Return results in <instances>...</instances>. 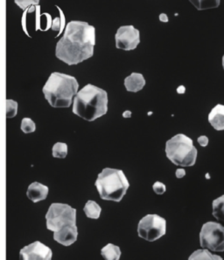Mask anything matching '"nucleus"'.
I'll return each instance as SVG.
<instances>
[{
    "instance_id": "nucleus-1",
    "label": "nucleus",
    "mask_w": 224,
    "mask_h": 260,
    "mask_svg": "<svg viewBox=\"0 0 224 260\" xmlns=\"http://www.w3.org/2000/svg\"><path fill=\"white\" fill-rule=\"evenodd\" d=\"M96 28L88 22L72 20L56 44V56L68 65H76L94 55Z\"/></svg>"
},
{
    "instance_id": "nucleus-2",
    "label": "nucleus",
    "mask_w": 224,
    "mask_h": 260,
    "mask_svg": "<svg viewBox=\"0 0 224 260\" xmlns=\"http://www.w3.org/2000/svg\"><path fill=\"white\" fill-rule=\"evenodd\" d=\"M107 91L88 84L81 88L73 101V113L88 121H94L108 112Z\"/></svg>"
},
{
    "instance_id": "nucleus-3",
    "label": "nucleus",
    "mask_w": 224,
    "mask_h": 260,
    "mask_svg": "<svg viewBox=\"0 0 224 260\" xmlns=\"http://www.w3.org/2000/svg\"><path fill=\"white\" fill-rule=\"evenodd\" d=\"M78 88V82L75 77L53 72L43 86L42 92L53 108H67L73 103V98L77 94Z\"/></svg>"
},
{
    "instance_id": "nucleus-4",
    "label": "nucleus",
    "mask_w": 224,
    "mask_h": 260,
    "mask_svg": "<svg viewBox=\"0 0 224 260\" xmlns=\"http://www.w3.org/2000/svg\"><path fill=\"white\" fill-rule=\"evenodd\" d=\"M100 197L104 201L120 202L130 187V183L123 171L104 168L95 183Z\"/></svg>"
},
{
    "instance_id": "nucleus-5",
    "label": "nucleus",
    "mask_w": 224,
    "mask_h": 260,
    "mask_svg": "<svg viewBox=\"0 0 224 260\" xmlns=\"http://www.w3.org/2000/svg\"><path fill=\"white\" fill-rule=\"evenodd\" d=\"M165 151L172 164L182 167L195 166L198 153L191 138L183 134H178L169 139Z\"/></svg>"
},
{
    "instance_id": "nucleus-6",
    "label": "nucleus",
    "mask_w": 224,
    "mask_h": 260,
    "mask_svg": "<svg viewBox=\"0 0 224 260\" xmlns=\"http://www.w3.org/2000/svg\"><path fill=\"white\" fill-rule=\"evenodd\" d=\"M47 229L53 232L76 225V209L64 203H53L46 215Z\"/></svg>"
},
{
    "instance_id": "nucleus-7",
    "label": "nucleus",
    "mask_w": 224,
    "mask_h": 260,
    "mask_svg": "<svg viewBox=\"0 0 224 260\" xmlns=\"http://www.w3.org/2000/svg\"><path fill=\"white\" fill-rule=\"evenodd\" d=\"M200 244L206 250L224 251V226L214 221L204 223L200 232Z\"/></svg>"
},
{
    "instance_id": "nucleus-8",
    "label": "nucleus",
    "mask_w": 224,
    "mask_h": 260,
    "mask_svg": "<svg viewBox=\"0 0 224 260\" xmlns=\"http://www.w3.org/2000/svg\"><path fill=\"white\" fill-rule=\"evenodd\" d=\"M166 221L158 215H147L142 218L138 226L139 237L149 242L158 240L166 235Z\"/></svg>"
},
{
    "instance_id": "nucleus-9",
    "label": "nucleus",
    "mask_w": 224,
    "mask_h": 260,
    "mask_svg": "<svg viewBox=\"0 0 224 260\" xmlns=\"http://www.w3.org/2000/svg\"><path fill=\"white\" fill-rule=\"evenodd\" d=\"M115 40L117 49L125 51L133 50L140 43V30L132 25L120 26L116 32Z\"/></svg>"
},
{
    "instance_id": "nucleus-10",
    "label": "nucleus",
    "mask_w": 224,
    "mask_h": 260,
    "mask_svg": "<svg viewBox=\"0 0 224 260\" xmlns=\"http://www.w3.org/2000/svg\"><path fill=\"white\" fill-rule=\"evenodd\" d=\"M52 250L39 241L26 245L20 251V260H52Z\"/></svg>"
},
{
    "instance_id": "nucleus-11",
    "label": "nucleus",
    "mask_w": 224,
    "mask_h": 260,
    "mask_svg": "<svg viewBox=\"0 0 224 260\" xmlns=\"http://www.w3.org/2000/svg\"><path fill=\"white\" fill-rule=\"evenodd\" d=\"M78 229L76 225L66 226L62 230L54 232V239L63 246H70L77 240Z\"/></svg>"
},
{
    "instance_id": "nucleus-12",
    "label": "nucleus",
    "mask_w": 224,
    "mask_h": 260,
    "mask_svg": "<svg viewBox=\"0 0 224 260\" xmlns=\"http://www.w3.org/2000/svg\"><path fill=\"white\" fill-rule=\"evenodd\" d=\"M49 188L39 182H33L28 186L26 196L34 203L44 201L49 195Z\"/></svg>"
},
{
    "instance_id": "nucleus-13",
    "label": "nucleus",
    "mask_w": 224,
    "mask_h": 260,
    "mask_svg": "<svg viewBox=\"0 0 224 260\" xmlns=\"http://www.w3.org/2000/svg\"><path fill=\"white\" fill-rule=\"evenodd\" d=\"M208 121L217 131L224 130V105L218 104L208 114Z\"/></svg>"
},
{
    "instance_id": "nucleus-14",
    "label": "nucleus",
    "mask_w": 224,
    "mask_h": 260,
    "mask_svg": "<svg viewBox=\"0 0 224 260\" xmlns=\"http://www.w3.org/2000/svg\"><path fill=\"white\" fill-rule=\"evenodd\" d=\"M146 85V79L141 73H131L124 79V86L130 92H138L143 89Z\"/></svg>"
},
{
    "instance_id": "nucleus-15",
    "label": "nucleus",
    "mask_w": 224,
    "mask_h": 260,
    "mask_svg": "<svg viewBox=\"0 0 224 260\" xmlns=\"http://www.w3.org/2000/svg\"><path fill=\"white\" fill-rule=\"evenodd\" d=\"M101 255L104 260H119L121 257L120 248L115 244H108L102 249Z\"/></svg>"
},
{
    "instance_id": "nucleus-16",
    "label": "nucleus",
    "mask_w": 224,
    "mask_h": 260,
    "mask_svg": "<svg viewBox=\"0 0 224 260\" xmlns=\"http://www.w3.org/2000/svg\"><path fill=\"white\" fill-rule=\"evenodd\" d=\"M214 217L224 224V194L213 201L212 203Z\"/></svg>"
},
{
    "instance_id": "nucleus-17",
    "label": "nucleus",
    "mask_w": 224,
    "mask_h": 260,
    "mask_svg": "<svg viewBox=\"0 0 224 260\" xmlns=\"http://www.w3.org/2000/svg\"><path fill=\"white\" fill-rule=\"evenodd\" d=\"M83 211H84L85 215H86L87 217L97 220L101 215L102 208L94 201H88L85 204Z\"/></svg>"
},
{
    "instance_id": "nucleus-18",
    "label": "nucleus",
    "mask_w": 224,
    "mask_h": 260,
    "mask_svg": "<svg viewBox=\"0 0 224 260\" xmlns=\"http://www.w3.org/2000/svg\"><path fill=\"white\" fill-rule=\"evenodd\" d=\"M189 260H223L222 257L219 255H215L209 251V250H206V249H202V250H195V252L190 255Z\"/></svg>"
},
{
    "instance_id": "nucleus-19",
    "label": "nucleus",
    "mask_w": 224,
    "mask_h": 260,
    "mask_svg": "<svg viewBox=\"0 0 224 260\" xmlns=\"http://www.w3.org/2000/svg\"><path fill=\"white\" fill-rule=\"evenodd\" d=\"M52 154L56 158H65L68 155V145L65 143H56L53 146Z\"/></svg>"
},
{
    "instance_id": "nucleus-20",
    "label": "nucleus",
    "mask_w": 224,
    "mask_h": 260,
    "mask_svg": "<svg viewBox=\"0 0 224 260\" xmlns=\"http://www.w3.org/2000/svg\"><path fill=\"white\" fill-rule=\"evenodd\" d=\"M64 26H65L64 15H63L62 11L60 10V17H56V19H54L51 28L55 32H59V35H60V34H62V30L64 28Z\"/></svg>"
},
{
    "instance_id": "nucleus-21",
    "label": "nucleus",
    "mask_w": 224,
    "mask_h": 260,
    "mask_svg": "<svg viewBox=\"0 0 224 260\" xmlns=\"http://www.w3.org/2000/svg\"><path fill=\"white\" fill-rule=\"evenodd\" d=\"M20 128L25 134L33 133L36 130V124L30 118H23Z\"/></svg>"
},
{
    "instance_id": "nucleus-22",
    "label": "nucleus",
    "mask_w": 224,
    "mask_h": 260,
    "mask_svg": "<svg viewBox=\"0 0 224 260\" xmlns=\"http://www.w3.org/2000/svg\"><path fill=\"white\" fill-rule=\"evenodd\" d=\"M7 117H15L18 114V102L13 100H7Z\"/></svg>"
},
{
    "instance_id": "nucleus-23",
    "label": "nucleus",
    "mask_w": 224,
    "mask_h": 260,
    "mask_svg": "<svg viewBox=\"0 0 224 260\" xmlns=\"http://www.w3.org/2000/svg\"><path fill=\"white\" fill-rule=\"evenodd\" d=\"M15 3L19 6V7L23 9L24 11L27 10V7H32L34 6V5H39V1H19V0H16L15 1ZM33 8V7H32Z\"/></svg>"
},
{
    "instance_id": "nucleus-24",
    "label": "nucleus",
    "mask_w": 224,
    "mask_h": 260,
    "mask_svg": "<svg viewBox=\"0 0 224 260\" xmlns=\"http://www.w3.org/2000/svg\"><path fill=\"white\" fill-rule=\"evenodd\" d=\"M153 189L154 192H155L156 194L159 195L165 193V192L166 191V185H164L163 183L159 182V181H157V182L153 184Z\"/></svg>"
},
{
    "instance_id": "nucleus-25",
    "label": "nucleus",
    "mask_w": 224,
    "mask_h": 260,
    "mask_svg": "<svg viewBox=\"0 0 224 260\" xmlns=\"http://www.w3.org/2000/svg\"><path fill=\"white\" fill-rule=\"evenodd\" d=\"M199 144L202 147L208 146V138L206 136H202V137H198Z\"/></svg>"
},
{
    "instance_id": "nucleus-26",
    "label": "nucleus",
    "mask_w": 224,
    "mask_h": 260,
    "mask_svg": "<svg viewBox=\"0 0 224 260\" xmlns=\"http://www.w3.org/2000/svg\"><path fill=\"white\" fill-rule=\"evenodd\" d=\"M175 174L178 179H182L186 175V171L184 169H177Z\"/></svg>"
},
{
    "instance_id": "nucleus-27",
    "label": "nucleus",
    "mask_w": 224,
    "mask_h": 260,
    "mask_svg": "<svg viewBox=\"0 0 224 260\" xmlns=\"http://www.w3.org/2000/svg\"><path fill=\"white\" fill-rule=\"evenodd\" d=\"M159 20L161 21V22H168V17L165 13H161L160 15H159Z\"/></svg>"
},
{
    "instance_id": "nucleus-28",
    "label": "nucleus",
    "mask_w": 224,
    "mask_h": 260,
    "mask_svg": "<svg viewBox=\"0 0 224 260\" xmlns=\"http://www.w3.org/2000/svg\"><path fill=\"white\" fill-rule=\"evenodd\" d=\"M130 116H131V112H130V111H125V112H123V118H130Z\"/></svg>"
},
{
    "instance_id": "nucleus-29",
    "label": "nucleus",
    "mask_w": 224,
    "mask_h": 260,
    "mask_svg": "<svg viewBox=\"0 0 224 260\" xmlns=\"http://www.w3.org/2000/svg\"><path fill=\"white\" fill-rule=\"evenodd\" d=\"M184 91H185V88L183 87V86H181V87L177 90V91L179 92V93H183L184 92Z\"/></svg>"
},
{
    "instance_id": "nucleus-30",
    "label": "nucleus",
    "mask_w": 224,
    "mask_h": 260,
    "mask_svg": "<svg viewBox=\"0 0 224 260\" xmlns=\"http://www.w3.org/2000/svg\"><path fill=\"white\" fill-rule=\"evenodd\" d=\"M222 67H223L224 70V55L223 56H222Z\"/></svg>"
}]
</instances>
